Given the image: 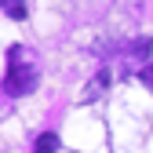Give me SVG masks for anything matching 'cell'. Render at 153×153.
<instances>
[{"label": "cell", "instance_id": "obj_1", "mask_svg": "<svg viewBox=\"0 0 153 153\" xmlns=\"http://www.w3.org/2000/svg\"><path fill=\"white\" fill-rule=\"evenodd\" d=\"M36 80H40V69H36V62H33V51H26V48H11L7 51V76H4V91L7 95H29L33 88H36Z\"/></svg>", "mask_w": 153, "mask_h": 153}, {"label": "cell", "instance_id": "obj_2", "mask_svg": "<svg viewBox=\"0 0 153 153\" xmlns=\"http://www.w3.org/2000/svg\"><path fill=\"white\" fill-rule=\"evenodd\" d=\"M109 80H113V76H109V69H99V73L88 80V88L80 91V102H95V99H102V95H106V88H109Z\"/></svg>", "mask_w": 153, "mask_h": 153}, {"label": "cell", "instance_id": "obj_5", "mask_svg": "<svg viewBox=\"0 0 153 153\" xmlns=\"http://www.w3.org/2000/svg\"><path fill=\"white\" fill-rule=\"evenodd\" d=\"M139 80H142V84H149V91H153V62L139 69Z\"/></svg>", "mask_w": 153, "mask_h": 153}, {"label": "cell", "instance_id": "obj_4", "mask_svg": "<svg viewBox=\"0 0 153 153\" xmlns=\"http://www.w3.org/2000/svg\"><path fill=\"white\" fill-rule=\"evenodd\" d=\"M33 153H59V135H55V131H44V135L36 139Z\"/></svg>", "mask_w": 153, "mask_h": 153}, {"label": "cell", "instance_id": "obj_3", "mask_svg": "<svg viewBox=\"0 0 153 153\" xmlns=\"http://www.w3.org/2000/svg\"><path fill=\"white\" fill-rule=\"evenodd\" d=\"M0 11H4L7 18H26V15H29L26 0H0Z\"/></svg>", "mask_w": 153, "mask_h": 153}]
</instances>
